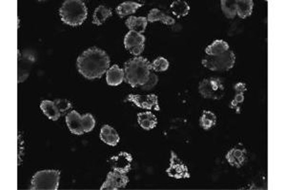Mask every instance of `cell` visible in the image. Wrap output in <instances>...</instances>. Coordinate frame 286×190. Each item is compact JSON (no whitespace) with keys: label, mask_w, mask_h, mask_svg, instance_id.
Wrapping results in <instances>:
<instances>
[{"label":"cell","mask_w":286,"mask_h":190,"mask_svg":"<svg viewBox=\"0 0 286 190\" xmlns=\"http://www.w3.org/2000/svg\"><path fill=\"white\" fill-rule=\"evenodd\" d=\"M141 6H142V4L137 3V2L125 1L117 7L116 11H117V14L120 15L121 18H123L127 15L135 14L137 11V9H139Z\"/></svg>","instance_id":"603a6c76"},{"label":"cell","mask_w":286,"mask_h":190,"mask_svg":"<svg viewBox=\"0 0 286 190\" xmlns=\"http://www.w3.org/2000/svg\"><path fill=\"white\" fill-rule=\"evenodd\" d=\"M40 109L46 116L52 121H57L61 118V111L56 106L55 101H50V100L42 101L40 103Z\"/></svg>","instance_id":"d6986e66"},{"label":"cell","mask_w":286,"mask_h":190,"mask_svg":"<svg viewBox=\"0 0 286 190\" xmlns=\"http://www.w3.org/2000/svg\"><path fill=\"white\" fill-rule=\"evenodd\" d=\"M137 122L138 125L145 131H150L157 127L158 119L156 115L151 111L139 112L137 114Z\"/></svg>","instance_id":"2e32d148"},{"label":"cell","mask_w":286,"mask_h":190,"mask_svg":"<svg viewBox=\"0 0 286 190\" xmlns=\"http://www.w3.org/2000/svg\"><path fill=\"white\" fill-rule=\"evenodd\" d=\"M124 81V70L121 69L119 65L115 64L108 69L106 73V82L109 86H120Z\"/></svg>","instance_id":"5bb4252c"},{"label":"cell","mask_w":286,"mask_h":190,"mask_svg":"<svg viewBox=\"0 0 286 190\" xmlns=\"http://www.w3.org/2000/svg\"><path fill=\"white\" fill-rule=\"evenodd\" d=\"M169 68V62L167 59L164 57H158L153 61L151 64V70L156 72V73H161V72H166Z\"/></svg>","instance_id":"83f0119b"},{"label":"cell","mask_w":286,"mask_h":190,"mask_svg":"<svg viewBox=\"0 0 286 190\" xmlns=\"http://www.w3.org/2000/svg\"><path fill=\"white\" fill-rule=\"evenodd\" d=\"M87 7L81 0H66L60 9L62 22L71 27L82 25L87 18Z\"/></svg>","instance_id":"3957f363"},{"label":"cell","mask_w":286,"mask_h":190,"mask_svg":"<svg viewBox=\"0 0 286 190\" xmlns=\"http://www.w3.org/2000/svg\"><path fill=\"white\" fill-rule=\"evenodd\" d=\"M55 104L58 107L59 110L61 111V114L65 113L72 108V103L67 99H57L55 100Z\"/></svg>","instance_id":"4dcf8cb0"},{"label":"cell","mask_w":286,"mask_h":190,"mask_svg":"<svg viewBox=\"0 0 286 190\" xmlns=\"http://www.w3.org/2000/svg\"><path fill=\"white\" fill-rule=\"evenodd\" d=\"M127 101L136 105V107L144 109H155L157 111L160 110L159 105V98L156 94H146V95H140V94H130L127 97Z\"/></svg>","instance_id":"9c48e42d"},{"label":"cell","mask_w":286,"mask_h":190,"mask_svg":"<svg viewBox=\"0 0 286 190\" xmlns=\"http://www.w3.org/2000/svg\"><path fill=\"white\" fill-rule=\"evenodd\" d=\"M129 183V178L126 174L118 171H111L108 173L106 181L100 187V190H118L126 188Z\"/></svg>","instance_id":"30bf717a"},{"label":"cell","mask_w":286,"mask_h":190,"mask_svg":"<svg viewBox=\"0 0 286 190\" xmlns=\"http://www.w3.org/2000/svg\"><path fill=\"white\" fill-rule=\"evenodd\" d=\"M151 63L142 56L130 59L124 65V80L132 88L143 86L149 79Z\"/></svg>","instance_id":"7a4b0ae2"},{"label":"cell","mask_w":286,"mask_h":190,"mask_svg":"<svg viewBox=\"0 0 286 190\" xmlns=\"http://www.w3.org/2000/svg\"><path fill=\"white\" fill-rule=\"evenodd\" d=\"M145 36L136 31H128L124 37L125 49L135 56H139L144 51Z\"/></svg>","instance_id":"ba28073f"},{"label":"cell","mask_w":286,"mask_h":190,"mask_svg":"<svg viewBox=\"0 0 286 190\" xmlns=\"http://www.w3.org/2000/svg\"><path fill=\"white\" fill-rule=\"evenodd\" d=\"M125 24L127 26V28L130 30L136 31L137 33L142 34L146 29L148 20L146 17H142V16H139V17L131 16L126 20Z\"/></svg>","instance_id":"e0dca14e"},{"label":"cell","mask_w":286,"mask_h":190,"mask_svg":"<svg viewBox=\"0 0 286 190\" xmlns=\"http://www.w3.org/2000/svg\"><path fill=\"white\" fill-rule=\"evenodd\" d=\"M82 125L85 133L92 132L95 126V120L90 113H86L82 115Z\"/></svg>","instance_id":"f1b7e54d"},{"label":"cell","mask_w":286,"mask_h":190,"mask_svg":"<svg viewBox=\"0 0 286 190\" xmlns=\"http://www.w3.org/2000/svg\"><path fill=\"white\" fill-rule=\"evenodd\" d=\"M66 123L71 133L75 135H82L85 133L82 125V116L76 110H72L67 114Z\"/></svg>","instance_id":"4fadbf2b"},{"label":"cell","mask_w":286,"mask_h":190,"mask_svg":"<svg viewBox=\"0 0 286 190\" xmlns=\"http://www.w3.org/2000/svg\"><path fill=\"white\" fill-rule=\"evenodd\" d=\"M217 124V116L214 112L210 110H203L200 119H199V125L204 131H208L215 127Z\"/></svg>","instance_id":"484cf974"},{"label":"cell","mask_w":286,"mask_h":190,"mask_svg":"<svg viewBox=\"0 0 286 190\" xmlns=\"http://www.w3.org/2000/svg\"><path fill=\"white\" fill-rule=\"evenodd\" d=\"M170 8H171V11H172V13L174 14V15L179 17V18L188 15L189 12H190L189 4L186 1H183V0L174 1L171 4Z\"/></svg>","instance_id":"d4e9b609"},{"label":"cell","mask_w":286,"mask_h":190,"mask_svg":"<svg viewBox=\"0 0 286 190\" xmlns=\"http://www.w3.org/2000/svg\"><path fill=\"white\" fill-rule=\"evenodd\" d=\"M229 49V44L224 40H215L211 45H209L205 49V54L206 55L209 56H215V55H220L224 54Z\"/></svg>","instance_id":"7402d4cb"},{"label":"cell","mask_w":286,"mask_h":190,"mask_svg":"<svg viewBox=\"0 0 286 190\" xmlns=\"http://www.w3.org/2000/svg\"><path fill=\"white\" fill-rule=\"evenodd\" d=\"M133 157L128 152H121L110 159V164L113 170L126 174L131 170Z\"/></svg>","instance_id":"8fae6325"},{"label":"cell","mask_w":286,"mask_h":190,"mask_svg":"<svg viewBox=\"0 0 286 190\" xmlns=\"http://www.w3.org/2000/svg\"><path fill=\"white\" fill-rule=\"evenodd\" d=\"M113 12L110 8H107L105 6H98L95 10L93 15V24L96 26H101L106 20L112 16Z\"/></svg>","instance_id":"cb8c5ba5"},{"label":"cell","mask_w":286,"mask_h":190,"mask_svg":"<svg viewBox=\"0 0 286 190\" xmlns=\"http://www.w3.org/2000/svg\"><path fill=\"white\" fill-rule=\"evenodd\" d=\"M246 85L244 83H238L235 85L234 89L236 91V96L230 104V108L234 109L237 113L241 112V106L244 102V92L246 91Z\"/></svg>","instance_id":"ac0fdd59"},{"label":"cell","mask_w":286,"mask_h":190,"mask_svg":"<svg viewBox=\"0 0 286 190\" xmlns=\"http://www.w3.org/2000/svg\"><path fill=\"white\" fill-rule=\"evenodd\" d=\"M147 20H148V22H151V23L160 21L165 25H174L176 23L175 19L172 16L165 15L164 13H162L159 9H152L150 13L148 14V16H147Z\"/></svg>","instance_id":"ffe728a7"},{"label":"cell","mask_w":286,"mask_h":190,"mask_svg":"<svg viewBox=\"0 0 286 190\" xmlns=\"http://www.w3.org/2000/svg\"><path fill=\"white\" fill-rule=\"evenodd\" d=\"M226 160L230 165L240 168L246 161L247 158V151L243 147H233L231 148L225 156Z\"/></svg>","instance_id":"7c38bea8"},{"label":"cell","mask_w":286,"mask_h":190,"mask_svg":"<svg viewBox=\"0 0 286 190\" xmlns=\"http://www.w3.org/2000/svg\"><path fill=\"white\" fill-rule=\"evenodd\" d=\"M100 140L108 146H115L119 144L121 138L115 129L105 125L100 130Z\"/></svg>","instance_id":"9a60e30c"},{"label":"cell","mask_w":286,"mask_h":190,"mask_svg":"<svg viewBox=\"0 0 286 190\" xmlns=\"http://www.w3.org/2000/svg\"><path fill=\"white\" fill-rule=\"evenodd\" d=\"M158 83H159V76L156 73H151L148 81L143 86H141V89L150 90L152 88H155Z\"/></svg>","instance_id":"f546056e"},{"label":"cell","mask_w":286,"mask_h":190,"mask_svg":"<svg viewBox=\"0 0 286 190\" xmlns=\"http://www.w3.org/2000/svg\"><path fill=\"white\" fill-rule=\"evenodd\" d=\"M78 73L88 80L101 78L110 66V57L99 48L93 47L77 57Z\"/></svg>","instance_id":"6da1fadb"},{"label":"cell","mask_w":286,"mask_h":190,"mask_svg":"<svg viewBox=\"0 0 286 190\" xmlns=\"http://www.w3.org/2000/svg\"><path fill=\"white\" fill-rule=\"evenodd\" d=\"M221 7L227 18L233 19L237 15L236 0H222Z\"/></svg>","instance_id":"4316f807"},{"label":"cell","mask_w":286,"mask_h":190,"mask_svg":"<svg viewBox=\"0 0 286 190\" xmlns=\"http://www.w3.org/2000/svg\"><path fill=\"white\" fill-rule=\"evenodd\" d=\"M198 91L205 99L220 100L224 96L225 87L221 79L209 77L203 79L198 85Z\"/></svg>","instance_id":"8992f818"},{"label":"cell","mask_w":286,"mask_h":190,"mask_svg":"<svg viewBox=\"0 0 286 190\" xmlns=\"http://www.w3.org/2000/svg\"><path fill=\"white\" fill-rule=\"evenodd\" d=\"M235 63L236 55L231 50H228L224 54L220 55H206L202 59L203 67L213 72H227L235 66Z\"/></svg>","instance_id":"5b68a950"},{"label":"cell","mask_w":286,"mask_h":190,"mask_svg":"<svg viewBox=\"0 0 286 190\" xmlns=\"http://www.w3.org/2000/svg\"><path fill=\"white\" fill-rule=\"evenodd\" d=\"M166 173L169 177L177 180L190 178V173L187 165L181 161L173 150H171L170 164L169 167L166 169Z\"/></svg>","instance_id":"52a82bcc"},{"label":"cell","mask_w":286,"mask_h":190,"mask_svg":"<svg viewBox=\"0 0 286 190\" xmlns=\"http://www.w3.org/2000/svg\"><path fill=\"white\" fill-rule=\"evenodd\" d=\"M61 180L60 170H40L32 178V190H58Z\"/></svg>","instance_id":"277c9868"},{"label":"cell","mask_w":286,"mask_h":190,"mask_svg":"<svg viewBox=\"0 0 286 190\" xmlns=\"http://www.w3.org/2000/svg\"><path fill=\"white\" fill-rule=\"evenodd\" d=\"M254 8V2L252 0H236V11L237 15L241 19L252 15Z\"/></svg>","instance_id":"44dd1931"}]
</instances>
